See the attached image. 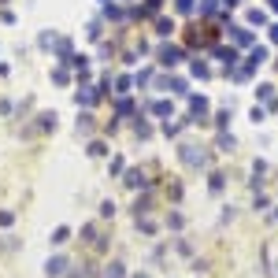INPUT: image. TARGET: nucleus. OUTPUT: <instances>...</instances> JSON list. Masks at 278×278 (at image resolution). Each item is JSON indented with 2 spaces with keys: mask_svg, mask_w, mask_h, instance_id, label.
Wrapping results in <instances>:
<instances>
[{
  "mask_svg": "<svg viewBox=\"0 0 278 278\" xmlns=\"http://www.w3.org/2000/svg\"><path fill=\"white\" fill-rule=\"evenodd\" d=\"M178 160L189 171H204L208 167V152L200 149V145H193V141H182V145H178Z\"/></svg>",
  "mask_w": 278,
  "mask_h": 278,
  "instance_id": "obj_1",
  "label": "nucleus"
},
{
  "mask_svg": "<svg viewBox=\"0 0 278 278\" xmlns=\"http://www.w3.org/2000/svg\"><path fill=\"white\" fill-rule=\"evenodd\" d=\"M156 60L164 63V67H178L182 60H186V52L178 49V45H160V52H156Z\"/></svg>",
  "mask_w": 278,
  "mask_h": 278,
  "instance_id": "obj_2",
  "label": "nucleus"
},
{
  "mask_svg": "<svg viewBox=\"0 0 278 278\" xmlns=\"http://www.w3.org/2000/svg\"><path fill=\"white\" fill-rule=\"evenodd\" d=\"M208 119V97L189 93V122H204Z\"/></svg>",
  "mask_w": 278,
  "mask_h": 278,
  "instance_id": "obj_3",
  "label": "nucleus"
},
{
  "mask_svg": "<svg viewBox=\"0 0 278 278\" xmlns=\"http://www.w3.org/2000/svg\"><path fill=\"white\" fill-rule=\"evenodd\" d=\"M104 97V93L97 89V85H82L78 93H74V100H78V108H93V104H97Z\"/></svg>",
  "mask_w": 278,
  "mask_h": 278,
  "instance_id": "obj_4",
  "label": "nucleus"
},
{
  "mask_svg": "<svg viewBox=\"0 0 278 278\" xmlns=\"http://www.w3.org/2000/svg\"><path fill=\"white\" fill-rule=\"evenodd\" d=\"M230 41H234V49H252V30L248 26H230Z\"/></svg>",
  "mask_w": 278,
  "mask_h": 278,
  "instance_id": "obj_5",
  "label": "nucleus"
},
{
  "mask_svg": "<svg viewBox=\"0 0 278 278\" xmlns=\"http://www.w3.org/2000/svg\"><path fill=\"white\" fill-rule=\"evenodd\" d=\"M122 182H126L130 189H141V186H149V178H145V171H141V167H130V171H126V178H122Z\"/></svg>",
  "mask_w": 278,
  "mask_h": 278,
  "instance_id": "obj_6",
  "label": "nucleus"
},
{
  "mask_svg": "<svg viewBox=\"0 0 278 278\" xmlns=\"http://www.w3.org/2000/svg\"><path fill=\"white\" fill-rule=\"evenodd\" d=\"M267 60H271V56H267V49H263V45H252V52H248V67H252V71H256V67H260V63H267Z\"/></svg>",
  "mask_w": 278,
  "mask_h": 278,
  "instance_id": "obj_7",
  "label": "nucleus"
},
{
  "mask_svg": "<svg viewBox=\"0 0 278 278\" xmlns=\"http://www.w3.org/2000/svg\"><path fill=\"white\" fill-rule=\"evenodd\" d=\"M63 271H67V260H63V256H52V260L45 263V274H49V278H56V274H63Z\"/></svg>",
  "mask_w": 278,
  "mask_h": 278,
  "instance_id": "obj_8",
  "label": "nucleus"
},
{
  "mask_svg": "<svg viewBox=\"0 0 278 278\" xmlns=\"http://www.w3.org/2000/svg\"><path fill=\"white\" fill-rule=\"evenodd\" d=\"M215 145H219V152H234V149H237V137H234V133H226V130H219V141H215Z\"/></svg>",
  "mask_w": 278,
  "mask_h": 278,
  "instance_id": "obj_9",
  "label": "nucleus"
},
{
  "mask_svg": "<svg viewBox=\"0 0 278 278\" xmlns=\"http://www.w3.org/2000/svg\"><path fill=\"white\" fill-rule=\"evenodd\" d=\"M226 74H230L234 82H248V78H252V67H248V63H237L234 71H226Z\"/></svg>",
  "mask_w": 278,
  "mask_h": 278,
  "instance_id": "obj_10",
  "label": "nucleus"
},
{
  "mask_svg": "<svg viewBox=\"0 0 278 278\" xmlns=\"http://www.w3.org/2000/svg\"><path fill=\"white\" fill-rule=\"evenodd\" d=\"M223 186H226V175L223 171H212V175H208V189H212V193H223Z\"/></svg>",
  "mask_w": 278,
  "mask_h": 278,
  "instance_id": "obj_11",
  "label": "nucleus"
},
{
  "mask_svg": "<svg viewBox=\"0 0 278 278\" xmlns=\"http://www.w3.org/2000/svg\"><path fill=\"white\" fill-rule=\"evenodd\" d=\"M182 126H193V122H189V119H178V122H164V133H167V137H178V133H182Z\"/></svg>",
  "mask_w": 278,
  "mask_h": 278,
  "instance_id": "obj_12",
  "label": "nucleus"
},
{
  "mask_svg": "<svg viewBox=\"0 0 278 278\" xmlns=\"http://www.w3.org/2000/svg\"><path fill=\"white\" fill-rule=\"evenodd\" d=\"M189 71H193V78H212V67H208L204 60H200V56L193 60V67H189Z\"/></svg>",
  "mask_w": 278,
  "mask_h": 278,
  "instance_id": "obj_13",
  "label": "nucleus"
},
{
  "mask_svg": "<svg viewBox=\"0 0 278 278\" xmlns=\"http://www.w3.org/2000/svg\"><path fill=\"white\" fill-rule=\"evenodd\" d=\"M175 30H178V26H175V19H156V34H160V37H171Z\"/></svg>",
  "mask_w": 278,
  "mask_h": 278,
  "instance_id": "obj_14",
  "label": "nucleus"
},
{
  "mask_svg": "<svg viewBox=\"0 0 278 278\" xmlns=\"http://www.w3.org/2000/svg\"><path fill=\"white\" fill-rule=\"evenodd\" d=\"M245 19H248V26H263L267 23V12H263V8H248Z\"/></svg>",
  "mask_w": 278,
  "mask_h": 278,
  "instance_id": "obj_15",
  "label": "nucleus"
},
{
  "mask_svg": "<svg viewBox=\"0 0 278 278\" xmlns=\"http://www.w3.org/2000/svg\"><path fill=\"white\" fill-rule=\"evenodd\" d=\"M149 208H152V197H149V193L133 200V215H137V219H141V215H149Z\"/></svg>",
  "mask_w": 278,
  "mask_h": 278,
  "instance_id": "obj_16",
  "label": "nucleus"
},
{
  "mask_svg": "<svg viewBox=\"0 0 278 278\" xmlns=\"http://www.w3.org/2000/svg\"><path fill=\"white\" fill-rule=\"evenodd\" d=\"M152 115H160V119H167L171 115V100H152V108H149Z\"/></svg>",
  "mask_w": 278,
  "mask_h": 278,
  "instance_id": "obj_17",
  "label": "nucleus"
},
{
  "mask_svg": "<svg viewBox=\"0 0 278 278\" xmlns=\"http://www.w3.org/2000/svg\"><path fill=\"white\" fill-rule=\"evenodd\" d=\"M104 278H126V267H122L119 260H115V263H108V271H104Z\"/></svg>",
  "mask_w": 278,
  "mask_h": 278,
  "instance_id": "obj_18",
  "label": "nucleus"
},
{
  "mask_svg": "<svg viewBox=\"0 0 278 278\" xmlns=\"http://www.w3.org/2000/svg\"><path fill=\"white\" fill-rule=\"evenodd\" d=\"M256 97H260V100L267 104V100H271V97H274V85H271V82H263V85H256Z\"/></svg>",
  "mask_w": 278,
  "mask_h": 278,
  "instance_id": "obj_19",
  "label": "nucleus"
},
{
  "mask_svg": "<svg viewBox=\"0 0 278 278\" xmlns=\"http://www.w3.org/2000/svg\"><path fill=\"white\" fill-rule=\"evenodd\" d=\"M63 241H71V230H67V226H56V230H52V245H63Z\"/></svg>",
  "mask_w": 278,
  "mask_h": 278,
  "instance_id": "obj_20",
  "label": "nucleus"
},
{
  "mask_svg": "<svg viewBox=\"0 0 278 278\" xmlns=\"http://www.w3.org/2000/svg\"><path fill=\"white\" fill-rule=\"evenodd\" d=\"M219 12V0H204V4H200V19H212Z\"/></svg>",
  "mask_w": 278,
  "mask_h": 278,
  "instance_id": "obj_21",
  "label": "nucleus"
},
{
  "mask_svg": "<svg viewBox=\"0 0 278 278\" xmlns=\"http://www.w3.org/2000/svg\"><path fill=\"white\" fill-rule=\"evenodd\" d=\"M37 119H41V122H37L41 130H56V111H52V115L45 111V115H37Z\"/></svg>",
  "mask_w": 278,
  "mask_h": 278,
  "instance_id": "obj_22",
  "label": "nucleus"
},
{
  "mask_svg": "<svg viewBox=\"0 0 278 278\" xmlns=\"http://www.w3.org/2000/svg\"><path fill=\"white\" fill-rule=\"evenodd\" d=\"M93 130V115L89 111H82V119H78V133H89Z\"/></svg>",
  "mask_w": 278,
  "mask_h": 278,
  "instance_id": "obj_23",
  "label": "nucleus"
},
{
  "mask_svg": "<svg viewBox=\"0 0 278 278\" xmlns=\"http://www.w3.org/2000/svg\"><path fill=\"white\" fill-rule=\"evenodd\" d=\"M115 111H119V115H133V100H130V97H122L119 104H115Z\"/></svg>",
  "mask_w": 278,
  "mask_h": 278,
  "instance_id": "obj_24",
  "label": "nucleus"
},
{
  "mask_svg": "<svg viewBox=\"0 0 278 278\" xmlns=\"http://www.w3.org/2000/svg\"><path fill=\"white\" fill-rule=\"evenodd\" d=\"M175 12L178 15H193V0H175Z\"/></svg>",
  "mask_w": 278,
  "mask_h": 278,
  "instance_id": "obj_25",
  "label": "nucleus"
},
{
  "mask_svg": "<svg viewBox=\"0 0 278 278\" xmlns=\"http://www.w3.org/2000/svg\"><path fill=\"white\" fill-rule=\"evenodd\" d=\"M89 156H108V145L104 141H89Z\"/></svg>",
  "mask_w": 278,
  "mask_h": 278,
  "instance_id": "obj_26",
  "label": "nucleus"
},
{
  "mask_svg": "<svg viewBox=\"0 0 278 278\" xmlns=\"http://www.w3.org/2000/svg\"><path fill=\"white\" fill-rule=\"evenodd\" d=\"M248 119H252V122H256V126H260V122L267 119V108H260V104H256V108H252V111H248Z\"/></svg>",
  "mask_w": 278,
  "mask_h": 278,
  "instance_id": "obj_27",
  "label": "nucleus"
},
{
  "mask_svg": "<svg viewBox=\"0 0 278 278\" xmlns=\"http://www.w3.org/2000/svg\"><path fill=\"white\" fill-rule=\"evenodd\" d=\"M104 19H111V23H122V19H126V15H122L119 8H111V4H108V8H104Z\"/></svg>",
  "mask_w": 278,
  "mask_h": 278,
  "instance_id": "obj_28",
  "label": "nucleus"
},
{
  "mask_svg": "<svg viewBox=\"0 0 278 278\" xmlns=\"http://www.w3.org/2000/svg\"><path fill=\"white\" fill-rule=\"evenodd\" d=\"M133 130H137V137H152V126H149L145 119H137V122H133Z\"/></svg>",
  "mask_w": 278,
  "mask_h": 278,
  "instance_id": "obj_29",
  "label": "nucleus"
},
{
  "mask_svg": "<svg viewBox=\"0 0 278 278\" xmlns=\"http://www.w3.org/2000/svg\"><path fill=\"white\" fill-rule=\"evenodd\" d=\"M52 82H56V85H67V82H71V74H67L63 67H56V71H52Z\"/></svg>",
  "mask_w": 278,
  "mask_h": 278,
  "instance_id": "obj_30",
  "label": "nucleus"
},
{
  "mask_svg": "<svg viewBox=\"0 0 278 278\" xmlns=\"http://www.w3.org/2000/svg\"><path fill=\"white\" fill-rule=\"evenodd\" d=\"M252 208H256V212H267V208H271V200H267L263 193H256V200H252Z\"/></svg>",
  "mask_w": 278,
  "mask_h": 278,
  "instance_id": "obj_31",
  "label": "nucleus"
},
{
  "mask_svg": "<svg viewBox=\"0 0 278 278\" xmlns=\"http://www.w3.org/2000/svg\"><path fill=\"white\" fill-rule=\"evenodd\" d=\"M115 85H119V89H115V93H122V97H126V93H130V85H133V78H126V74H122V78L115 82Z\"/></svg>",
  "mask_w": 278,
  "mask_h": 278,
  "instance_id": "obj_32",
  "label": "nucleus"
},
{
  "mask_svg": "<svg viewBox=\"0 0 278 278\" xmlns=\"http://www.w3.org/2000/svg\"><path fill=\"white\" fill-rule=\"evenodd\" d=\"M226 122H230V108H223V111L215 115V126H219V130H226Z\"/></svg>",
  "mask_w": 278,
  "mask_h": 278,
  "instance_id": "obj_33",
  "label": "nucleus"
},
{
  "mask_svg": "<svg viewBox=\"0 0 278 278\" xmlns=\"http://www.w3.org/2000/svg\"><path fill=\"white\" fill-rule=\"evenodd\" d=\"M100 215H104V219L115 215V200H104V204H100Z\"/></svg>",
  "mask_w": 278,
  "mask_h": 278,
  "instance_id": "obj_34",
  "label": "nucleus"
},
{
  "mask_svg": "<svg viewBox=\"0 0 278 278\" xmlns=\"http://www.w3.org/2000/svg\"><path fill=\"white\" fill-rule=\"evenodd\" d=\"M122 171H126V164H122V160L115 156V160H111V175H122Z\"/></svg>",
  "mask_w": 278,
  "mask_h": 278,
  "instance_id": "obj_35",
  "label": "nucleus"
},
{
  "mask_svg": "<svg viewBox=\"0 0 278 278\" xmlns=\"http://www.w3.org/2000/svg\"><path fill=\"white\" fill-rule=\"evenodd\" d=\"M100 34H104L100 23H89V37H93V41H100Z\"/></svg>",
  "mask_w": 278,
  "mask_h": 278,
  "instance_id": "obj_36",
  "label": "nucleus"
},
{
  "mask_svg": "<svg viewBox=\"0 0 278 278\" xmlns=\"http://www.w3.org/2000/svg\"><path fill=\"white\" fill-rule=\"evenodd\" d=\"M133 82H137V85H149V82H152V71H141V74H137Z\"/></svg>",
  "mask_w": 278,
  "mask_h": 278,
  "instance_id": "obj_37",
  "label": "nucleus"
},
{
  "mask_svg": "<svg viewBox=\"0 0 278 278\" xmlns=\"http://www.w3.org/2000/svg\"><path fill=\"white\" fill-rule=\"evenodd\" d=\"M167 226H171V230H182V215L175 212V215H171V219H167Z\"/></svg>",
  "mask_w": 278,
  "mask_h": 278,
  "instance_id": "obj_38",
  "label": "nucleus"
},
{
  "mask_svg": "<svg viewBox=\"0 0 278 278\" xmlns=\"http://www.w3.org/2000/svg\"><path fill=\"white\" fill-rule=\"evenodd\" d=\"M12 223H15V215H12V212H0V226H12Z\"/></svg>",
  "mask_w": 278,
  "mask_h": 278,
  "instance_id": "obj_39",
  "label": "nucleus"
},
{
  "mask_svg": "<svg viewBox=\"0 0 278 278\" xmlns=\"http://www.w3.org/2000/svg\"><path fill=\"white\" fill-rule=\"evenodd\" d=\"M263 108H267V111H278V97H271V100L263 104Z\"/></svg>",
  "mask_w": 278,
  "mask_h": 278,
  "instance_id": "obj_40",
  "label": "nucleus"
},
{
  "mask_svg": "<svg viewBox=\"0 0 278 278\" xmlns=\"http://www.w3.org/2000/svg\"><path fill=\"white\" fill-rule=\"evenodd\" d=\"M219 4H223V8H237L241 0H219Z\"/></svg>",
  "mask_w": 278,
  "mask_h": 278,
  "instance_id": "obj_41",
  "label": "nucleus"
},
{
  "mask_svg": "<svg viewBox=\"0 0 278 278\" xmlns=\"http://www.w3.org/2000/svg\"><path fill=\"white\" fill-rule=\"evenodd\" d=\"M271 41H274V45H278V23H274V26H271Z\"/></svg>",
  "mask_w": 278,
  "mask_h": 278,
  "instance_id": "obj_42",
  "label": "nucleus"
},
{
  "mask_svg": "<svg viewBox=\"0 0 278 278\" xmlns=\"http://www.w3.org/2000/svg\"><path fill=\"white\" fill-rule=\"evenodd\" d=\"M267 4H271V12H278V0H267Z\"/></svg>",
  "mask_w": 278,
  "mask_h": 278,
  "instance_id": "obj_43",
  "label": "nucleus"
},
{
  "mask_svg": "<svg viewBox=\"0 0 278 278\" xmlns=\"http://www.w3.org/2000/svg\"><path fill=\"white\" fill-rule=\"evenodd\" d=\"M133 278H149V274H133Z\"/></svg>",
  "mask_w": 278,
  "mask_h": 278,
  "instance_id": "obj_44",
  "label": "nucleus"
},
{
  "mask_svg": "<svg viewBox=\"0 0 278 278\" xmlns=\"http://www.w3.org/2000/svg\"><path fill=\"white\" fill-rule=\"evenodd\" d=\"M274 219H278V208H274Z\"/></svg>",
  "mask_w": 278,
  "mask_h": 278,
  "instance_id": "obj_45",
  "label": "nucleus"
},
{
  "mask_svg": "<svg viewBox=\"0 0 278 278\" xmlns=\"http://www.w3.org/2000/svg\"><path fill=\"white\" fill-rule=\"evenodd\" d=\"M104 4H108V0H104Z\"/></svg>",
  "mask_w": 278,
  "mask_h": 278,
  "instance_id": "obj_46",
  "label": "nucleus"
}]
</instances>
